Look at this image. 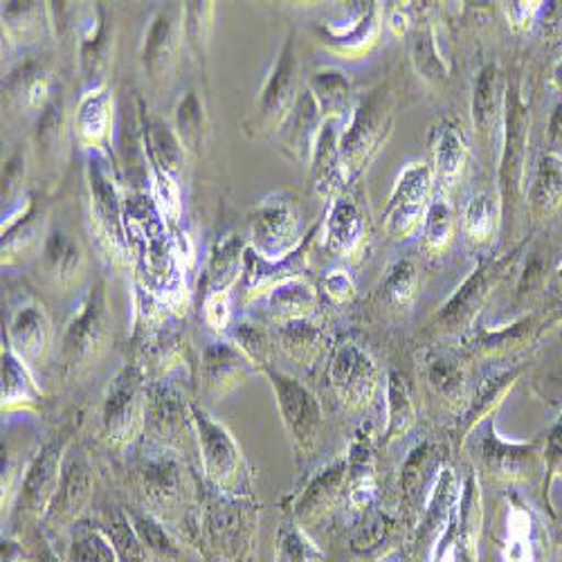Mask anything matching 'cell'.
<instances>
[{"mask_svg":"<svg viewBox=\"0 0 562 562\" xmlns=\"http://www.w3.org/2000/svg\"><path fill=\"white\" fill-rule=\"evenodd\" d=\"M392 128V102L383 90L371 92L353 111L347 133L340 137V165L345 178L358 173L379 151Z\"/></svg>","mask_w":562,"mask_h":562,"instance_id":"6da1fadb","label":"cell"},{"mask_svg":"<svg viewBox=\"0 0 562 562\" xmlns=\"http://www.w3.org/2000/svg\"><path fill=\"white\" fill-rule=\"evenodd\" d=\"M109 326L111 317L104 284H98L88 293L64 334V362L68 371H79L104 351L111 334Z\"/></svg>","mask_w":562,"mask_h":562,"instance_id":"7a4b0ae2","label":"cell"},{"mask_svg":"<svg viewBox=\"0 0 562 562\" xmlns=\"http://www.w3.org/2000/svg\"><path fill=\"white\" fill-rule=\"evenodd\" d=\"M432 192V171L424 162H409L396 178L387 210H385V232L387 237L401 241L412 237L420 221L426 218Z\"/></svg>","mask_w":562,"mask_h":562,"instance_id":"3957f363","label":"cell"},{"mask_svg":"<svg viewBox=\"0 0 562 562\" xmlns=\"http://www.w3.org/2000/svg\"><path fill=\"white\" fill-rule=\"evenodd\" d=\"M192 418L199 432L201 459L205 477L223 493H237L244 475V459L232 435L199 407H192Z\"/></svg>","mask_w":562,"mask_h":562,"instance_id":"277c9868","label":"cell"},{"mask_svg":"<svg viewBox=\"0 0 562 562\" xmlns=\"http://www.w3.org/2000/svg\"><path fill=\"white\" fill-rule=\"evenodd\" d=\"M529 139V106L522 102L520 90H513L506 98L504 117V149L499 162V192L504 205H515L522 196L525 165Z\"/></svg>","mask_w":562,"mask_h":562,"instance_id":"5b68a950","label":"cell"},{"mask_svg":"<svg viewBox=\"0 0 562 562\" xmlns=\"http://www.w3.org/2000/svg\"><path fill=\"white\" fill-rule=\"evenodd\" d=\"M263 371L268 373V379L272 383L277 407H279L281 420H284L289 437L300 450H308L315 443L322 426L319 403L302 383L286 376V373L268 369V367Z\"/></svg>","mask_w":562,"mask_h":562,"instance_id":"8992f818","label":"cell"},{"mask_svg":"<svg viewBox=\"0 0 562 562\" xmlns=\"http://www.w3.org/2000/svg\"><path fill=\"white\" fill-rule=\"evenodd\" d=\"M145 412V390L143 376H139L137 367H124L117 376L111 381V387L104 398V430L106 437L122 446L128 443L139 424H143Z\"/></svg>","mask_w":562,"mask_h":562,"instance_id":"52a82bcc","label":"cell"},{"mask_svg":"<svg viewBox=\"0 0 562 562\" xmlns=\"http://www.w3.org/2000/svg\"><path fill=\"white\" fill-rule=\"evenodd\" d=\"M329 379L338 398L351 409L367 407L379 390V369L358 345H345L336 351Z\"/></svg>","mask_w":562,"mask_h":562,"instance_id":"ba28073f","label":"cell"},{"mask_svg":"<svg viewBox=\"0 0 562 562\" xmlns=\"http://www.w3.org/2000/svg\"><path fill=\"white\" fill-rule=\"evenodd\" d=\"M255 250L268 261H281L293 255L297 244V216L289 201H263L252 218Z\"/></svg>","mask_w":562,"mask_h":562,"instance_id":"9c48e42d","label":"cell"},{"mask_svg":"<svg viewBox=\"0 0 562 562\" xmlns=\"http://www.w3.org/2000/svg\"><path fill=\"white\" fill-rule=\"evenodd\" d=\"M297 70L300 68H297V57H295V45L291 38L284 45V50H281L277 66L261 90V98L257 104L259 126H263V128L279 126L291 115V111L300 98V90H297L300 72Z\"/></svg>","mask_w":562,"mask_h":562,"instance_id":"30bf717a","label":"cell"},{"mask_svg":"<svg viewBox=\"0 0 562 562\" xmlns=\"http://www.w3.org/2000/svg\"><path fill=\"white\" fill-rule=\"evenodd\" d=\"M88 190H90V207L92 223L98 225L102 237L113 248H124V214L117 196L115 180L109 171V165L100 158L88 162Z\"/></svg>","mask_w":562,"mask_h":562,"instance_id":"8fae6325","label":"cell"},{"mask_svg":"<svg viewBox=\"0 0 562 562\" xmlns=\"http://www.w3.org/2000/svg\"><path fill=\"white\" fill-rule=\"evenodd\" d=\"M61 457L64 443H50L27 465L21 482V510L38 518L53 506L61 486Z\"/></svg>","mask_w":562,"mask_h":562,"instance_id":"7c38bea8","label":"cell"},{"mask_svg":"<svg viewBox=\"0 0 562 562\" xmlns=\"http://www.w3.org/2000/svg\"><path fill=\"white\" fill-rule=\"evenodd\" d=\"M502 277V263L482 266L473 277H468L459 291L446 302L439 313V324L448 331H461L473 322L477 311L484 306L488 293Z\"/></svg>","mask_w":562,"mask_h":562,"instance_id":"4fadbf2b","label":"cell"},{"mask_svg":"<svg viewBox=\"0 0 562 562\" xmlns=\"http://www.w3.org/2000/svg\"><path fill=\"white\" fill-rule=\"evenodd\" d=\"M8 338H10V349L25 364H38L50 349V340H53L50 319L38 304L30 302L19 311H14L10 319Z\"/></svg>","mask_w":562,"mask_h":562,"instance_id":"5bb4252c","label":"cell"},{"mask_svg":"<svg viewBox=\"0 0 562 562\" xmlns=\"http://www.w3.org/2000/svg\"><path fill=\"white\" fill-rule=\"evenodd\" d=\"M480 459L499 477L522 480L536 468L538 450L533 443H506L495 432H488L480 443Z\"/></svg>","mask_w":562,"mask_h":562,"instance_id":"9a60e30c","label":"cell"},{"mask_svg":"<svg viewBox=\"0 0 562 562\" xmlns=\"http://www.w3.org/2000/svg\"><path fill=\"white\" fill-rule=\"evenodd\" d=\"M250 360L227 342H214L207 345L203 351V379L205 387L210 394H225L237 383H241L248 371H250Z\"/></svg>","mask_w":562,"mask_h":562,"instance_id":"2e32d148","label":"cell"},{"mask_svg":"<svg viewBox=\"0 0 562 562\" xmlns=\"http://www.w3.org/2000/svg\"><path fill=\"white\" fill-rule=\"evenodd\" d=\"M459 506V486H457V475L450 471V468H443V471L435 480V488L428 497V508H426V518H424V529H420V540L426 542H439L446 531L452 527L454 515Z\"/></svg>","mask_w":562,"mask_h":562,"instance_id":"e0dca14e","label":"cell"},{"mask_svg":"<svg viewBox=\"0 0 562 562\" xmlns=\"http://www.w3.org/2000/svg\"><path fill=\"white\" fill-rule=\"evenodd\" d=\"M182 19H184V12L169 8L156 14V19L151 21L145 38V55H143L151 72H165L169 64L176 59L180 36L184 34V30H180Z\"/></svg>","mask_w":562,"mask_h":562,"instance_id":"ac0fdd59","label":"cell"},{"mask_svg":"<svg viewBox=\"0 0 562 562\" xmlns=\"http://www.w3.org/2000/svg\"><path fill=\"white\" fill-rule=\"evenodd\" d=\"M364 223L358 205L349 196H338L326 216V244L334 252L349 257L358 250Z\"/></svg>","mask_w":562,"mask_h":562,"instance_id":"d6986e66","label":"cell"},{"mask_svg":"<svg viewBox=\"0 0 562 562\" xmlns=\"http://www.w3.org/2000/svg\"><path fill=\"white\" fill-rule=\"evenodd\" d=\"M379 10L376 3H367L358 14L356 23L347 30L329 27L326 30V45L342 57H360L364 55L379 38Z\"/></svg>","mask_w":562,"mask_h":562,"instance_id":"ffe728a7","label":"cell"},{"mask_svg":"<svg viewBox=\"0 0 562 562\" xmlns=\"http://www.w3.org/2000/svg\"><path fill=\"white\" fill-rule=\"evenodd\" d=\"M345 180L340 165V137L334 124H324L313 151V182L315 190L322 196H329L338 190V184Z\"/></svg>","mask_w":562,"mask_h":562,"instance_id":"44dd1931","label":"cell"},{"mask_svg":"<svg viewBox=\"0 0 562 562\" xmlns=\"http://www.w3.org/2000/svg\"><path fill=\"white\" fill-rule=\"evenodd\" d=\"M315 304H317L315 289L300 277L274 286L268 295V311L272 319L279 324L308 319V315L315 311Z\"/></svg>","mask_w":562,"mask_h":562,"instance_id":"7402d4cb","label":"cell"},{"mask_svg":"<svg viewBox=\"0 0 562 562\" xmlns=\"http://www.w3.org/2000/svg\"><path fill=\"white\" fill-rule=\"evenodd\" d=\"M113 113V98L109 88L100 86L88 90L77 109V133L86 145L98 147L109 135Z\"/></svg>","mask_w":562,"mask_h":562,"instance_id":"603a6c76","label":"cell"},{"mask_svg":"<svg viewBox=\"0 0 562 562\" xmlns=\"http://www.w3.org/2000/svg\"><path fill=\"white\" fill-rule=\"evenodd\" d=\"M319 109L315 104V98L313 92L306 88L300 92L297 98V104L293 106L291 115L286 117V122L291 124L289 126V133H286V145L297 154V158L306 160L313 156L315 151V143L319 137Z\"/></svg>","mask_w":562,"mask_h":562,"instance_id":"cb8c5ba5","label":"cell"},{"mask_svg":"<svg viewBox=\"0 0 562 562\" xmlns=\"http://www.w3.org/2000/svg\"><path fill=\"white\" fill-rule=\"evenodd\" d=\"M432 158H435V173L439 182L443 184V190L459 180L465 167V143L459 133L457 126L452 124H441L435 131L432 139Z\"/></svg>","mask_w":562,"mask_h":562,"instance_id":"d4e9b609","label":"cell"},{"mask_svg":"<svg viewBox=\"0 0 562 562\" xmlns=\"http://www.w3.org/2000/svg\"><path fill=\"white\" fill-rule=\"evenodd\" d=\"M531 212L536 216H549L562 203V160L547 154L540 158L536 178L529 190Z\"/></svg>","mask_w":562,"mask_h":562,"instance_id":"484cf974","label":"cell"},{"mask_svg":"<svg viewBox=\"0 0 562 562\" xmlns=\"http://www.w3.org/2000/svg\"><path fill=\"white\" fill-rule=\"evenodd\" d=\"M246 259L244 239L237 234H229L212 252L210 259V293H227L234 281L239 279L241 266Z\"/></svg>","mask_w":562,"mask_h":562,"instance_id":"4316f807","label":"cell"},{"mask_svg":"<svg viewBox=\"0 0 562 562\" xmlns=\"http://www.w3.org/2000/svg\"><path fill=\"white\" fill-rule=\"evenodd\" d=\"M345 477H347V463L345 461H338L331 468H326V471L302 495V499L297 504L300 520H304V522L315 520L319 513L329 508L331 502L336 499V495L340 493V488L345 484Z\"/></svg>","mask_w":562,"mask_h":562,"instance_id":"83f0119b","label":"cell"},{"mask_svg":"<svg viewBox=\"0 0 562 562\" xmlns=\"http://www.w3.org/2000/svg\"><path fill=\"white\" fill-rule=\"evenodd\" d=\"M277 342L281 349L286 351L289 358H293L302 364H311L322 353L326 338L308 319H297V322H289V324L279 326Z\"/></svg>","mask_w":562,"mask_h":562,"instance_id":"f1b7e54d","label":"cell"},{"mask_svg":"<svg viewBox=\"0 0 562 562\" xmlns=\"http://www.w3.org/2000/svg\"><path fill=\"white\" fill-rule=\"evenodd\" d=\"M38 396L27 364L12 349L3 351V409L32 407Z\"/></svg>","mask_w":562,"mask_h":562,"instance_id":"f546056e","label":"cell"},{"mask_svg":"<svg viewBox=\"0 0 562 562\" xmlns=\"http://www.w3.org/2000/svg\"><path fill=\"white\" fill-rule=\"evenodd\" d=\"M499 75L495 66H486L477 79H475V88H473V104H471V113H473V124L477 128V133L486 135L491 133V128L495 126V117L499 111Z\"/></svg>","mask_w":562,"mask_h":562,"instance_id":"4dcf8cb0","label":"cell"},{"mask_svg":"<svg viewBox=\"0 0 562 562\" xmlns=\"http://www.w3.org/2000/svg\"><path fill=\"white\" fill-rule=\"evenodd\" d=\"M308 90L313 92L315 104L322 117H342L349 109V81L334 70L317 72L311 79Z\"/></svg>","mask_w":562,"mask_h":562,"instance_id":"1f68e13d","label":"cell"},{"mask_svg":"<svg viewBox=\"0 0 562 562\" xmlns=\"http://www.w3.org/2000/svg\"><path fill=\"white\" fill-rule=\"evenodd\" d=\"M480 525H482V497H480V484L475 477L465 482L461 495H459V506L454 515V527H457V538L459 542L473 551L477 536H480Z\"/></svg>","mask_w":562,"mask_h":562,"instance_id":"d6a6232c","label":"cell"},{"mask_svg":"<svg viewBox=\"0 0 562 562\" xmlns=\"http://www.w3.org/2000/svg\"><path fill=\"white\" fill-rule=\"evenodd\" d=\"M533 520L529 510L522 506H513L508 513V538L504 549L506 562H533Z\"/></svg>","mask_w":562,"mask_h":562,"instance_id":"836d02e7","label":"cell"},{"mask_svg":"<svg viewBox=\"0 0 562 562\" xmlns=\"http://www.w3.org/2000/svg\"><path fill=\"white\" fill-rule=\"evenodd\" d=\"M499 223V205L491 194H477L471 199L463 214V232L468 239L477 244L488 241Z\"/></svg>","mask_w":562,"mask_h":562,"instance_id":"e575fe53","label":"cell"},{"mask_svg":"<svg viewBox=\"0 0 562 562\" xmlns=\"http://www.w3.org/2000/svg\"><path fill=\"white\" fill-rule=\"evenodd\" d=\"M90 495V475L88 468L81 461H72L68 473L59 486V493L53 502V515H61V518H68L75 510H81Z\"/></svg>","mask_w":562,"mask_h":562,"instance_id":"d590c367","label":"cell"},{"mask_svg":"<svg viewBox=\"0 0 562 562\" xmlns=\"http://www.w3.org/2000/svg\"><path fill=\"white\" fill-rule=\"evenodd\" d=\"M81 263H83V257L77 244L64 237L61 232H55L48 239V244H45V266H48L50 274L59 279L61 284H68V281H72L79 274Z\"/></svg>","mask_w":562,"mask_h":562,"instance_id":"8d00e7d4","label":"cell"},{"mask_svg":"<svg viewBox=\"0 0 562 562\" xmlns=\"http://www.w3.org/2000/svg\"><path fill=\"white\" fill-rule=\"evenodd\" d=\"M387 439H398L414 424V405L409 398V390L396 371H390L387 379Z\"/></svg>","mask_w":562,"mask_h":562,"instance_id":"74e56055","label":"cell"},{"mask_svg":"<svg viewBox=\"0 0 562 562\" xmlns=\"http://www.w3.org/2000/svg\"><path fill=\"white\" fill-rule=\"evenodd\" d=\"M452 229H454V210L450 205V201L446 199L443 192H439L426 212L424 218V239L426 246L435 252L443 250L450 244L452 237Z\"/></svg>","mask_w":562,"mask_h":562,"instance_id":"f35d334b","label":"cell"},{"mask_svg":"<svg viewBox=\"0 0 562 562\" xmlns=\"http://www.w3.org/2000/svg\"><path fill=\"white\" fill-rule=\"evenodd\" d=\"M426 371H428V383L435 387L437 394H441L448 401L461 398L465 390V371L454 358L439 353L426 362Z\"/></svg>","mask_w":562,"mask_h":562,"instance_id":"ab89813d","label":"cell"},{"mask_svg":"<svg viewBox=\"0 0 562 562\" xmlns=\"http://www.w3.org/2000/svg\"><path fill=\"white\" fill-rule=\"evenodd\" d=\"M246 520L244 515L232 510L229 506L227 508H214L210 513V520H207V529H210V536H212V542L214 547H223V553H232L237 551L246 538Z\"/></svg>","mask_w":562,"mask_h":562,"instance_id":"60d3db41","label":"cell"},{"mask_svg":"<svg viewBox=\"0 0 562 562\" xmlns=\"http://www.w3.org/2000/svg\"><path fill=\"white\" fill-rule=\"evenodd\" d=\"M232 340L234 347H237L255 367H268V360L272 356V340L268 331L259 324L252 322H239L232 326Z\"/></svg>","mask_w":562,"mask_h":562,"instance_id":"b9f144b4","label":"cell"},{"mask_svg":"<svg viewBox=\"0 0 562 562\" xmlns=\"http://www.w3.org/2000/svg\"><path fill=\"white\" fill-rule=\"evenodd\" d=\"M147 145L151 149L156 169L167 171V173H176L180 169L182 162V143L171 133V128H167L162 122H154L149 126L147 133Z\"/></svg>","mask_w":562,"mask_h":562,"instance_id":"7bdbcfd3","label":"cell"},{"mask_svg":"<svg viewBox=\"0 0 562 562\" xmlns=\"http://www.w3.org/2000/svg\"><path fill=\"white\" fill-rule=\"evenodd\" d=\"M70 562H117V553L104 531L83 527L72 538Z\"/></svg>","mask_w":562,"mask_h":562,"instance_id":"ee69618b","label":"cell"},{"mask_svg":"<svg viewBox=\"0 0 562 562\" xmlns=\"http://www.w3.org/2000/svg\"><path fill=\"white\" fill-rule=\"evenodd\" d=\"M412 55H414L416 70L424 75L426 79H430V81L446 79L448 68L443 66V61L439 57L437 41H435V34H432L430 27H424V30L416 32L414 43H412Z\"/></svg>","mask_w":562,"mask_h":562,"instance_id":"f6af8a7d","label":"cell"},{"mask_svg":"<svg viewBox=\"0 0 562 562\" xmlns=\"http://www.w3.org/2000/svg\"><path fill=\"white\" fill-rule=\"evenodd\" d=\"M131 527H133L135 536L139 538V542H143L151 562H156V560H169L171 562L173 560L176 549H173L169 536L165 533V529L158 522L147 518V515H133Z\"/></svg>","mask_w":562,"mask_h":562,"instance_id":"bcb514c9","label":"cell"},{"mask_svg":"<svg viewBox=\"0 0 562 562\" xmlns=\"http://www.w3.org/2000/svg\"><path fill=\"white\" fill-rule=\"evenodd\" d=\"M513 381H515V373H499V376L484 381L477 390V398L473 401L471 414H468V424H477V420L486 418L488 412L502 403V398L510 390Z\"/></svg>","mask_w":562,"mask_h":562,"instance_id":"7dc6e473","label":"cell"},{"mask_svg":"<svg viewBox=\"0 0 562 562\" xmlns=\"http://www.w3.org/2000/svg\"><path fill=\"white\" fill-rule=\"evenodd\" d=\"M154 205L165 223L180 218V190L171 173L156 169L154 173Z\"/></svg>","mask_w":562,"mask_h":562,"instance_id":"c3c4849f","label":"cell"},{"mask_svg":"<svg viewBox=\"0 0 562 562\" xmlns=\"http://www.w3.org/2000/svg\"><path fill=\"white\" fill-rule=\"evenodd\" d=\"M3 21L10 34L19 38H32L41 30V8L38 3H5Z\"/></svg>","mask_w":562,"mask_h":562,"instance_id":"681fc988","label":"cell"},{"mask_svg":"<svg viewBox=\"0 0 562 562\" xmlns=\"http://www.w3.org/2000/svg\"><path fill=\"white\" fill-rule=\"evenodd\" d=\"M416 284H418V274L412 261H396L392 266V270L387 272L385 279V293L394 304H407L414 293H416Z\"/></svg>","mask_w":562,"mask_h":562,"instance_id":"f907efd6","label":"cell"},{"mask_svg":"<svg viewBox=\"0 0 562 562\" xmlns=\"http://www.w3.org/2000/svg\"><path fill=\"white\" fill-rule=\"evenodd\" d=\"M117 553V562H151L143 542L135 536L133 527H128L124 520H117L111 525L109 531H104Z\"/></svg>","mask_w":562,"mask_h":562,"instance_id":"816d5d0a","label":"cell"},{"mask_svg":"<svg viewBox=\"0 0 562 562\" xmlns=\"http://www.w3.org/2000/svg\"><path fill=\"white\" fill-rule=\"evenodd\" d=\"M178 133L182 147H194L203 133V109L194 92L187 95L178 106Z\"/></svg>","mask_w":562,"mask_h":562,"instance_id":"f5cc1de1","label":"cell"},{"mask_svg":"<svg viewBox=\"0 0 562 562\" xmlns=\"http://www.w3.org/2000/svg\"><path fill=\"white\" fill-rule=\"evenodd\" d=\"M147 493L156 502H169L178 493V471L171 461H156L147 471Z\"/></svg>","mask_w":562,"mask_h":562,"instance_id":"db71d44e","label":"cell"},{"mask_svg":"<svg viewBox=\"0 0 562 562\" xmlns=\"http://www.w3.org/2000/svg\"><path fill=\"white\" fill-rule=\"evenodd\" d=\"M432 461V452L428 450V446H420L407 461L405 471H403V488L407 491V495L418 493L416 488L426 486V471L430 468Z\"/></svg>","mask_w":562,"mask_h":562,"instance_id":"11a10c76","label":"cell"},{"mask_svg":"<svg viewBox=\"0 0 562 562\" xmlns=\"http://www.w3.org/2000/svg\"><path fill=\"white\" fill-rule=\"evenodd\" d=\"M279 560L281 562H319L315 549L297 531H286L279 540Z\"/></svg>","mask_w":562,"mask_h":562,"instance_id":"9f6ffc18","label":"cell"},{"mask_svg":"<svg viewBox=\"0 0 562 562\" xmlns=\"http://www.w3.org/2000/svg\"><path fill=\"white\" fill-rule=\"evenodd\" d=\"M205 319L216 334L227 329V324H229V295L227 293H207Z\"/></svg>","mask_w":562,"mask_h":562,"instance_id":"6f0895ef","label":"cell"},{"mask_svg":"<svg viewBox=\"0 0 562 562\" xmlns=\"http://www.w3.org/2000/svg\"><path fill=\"white\" fill-rule=\"evenodd\" d=\"M324 291H326V295H329L338 304L349 302L353 297V293H356L351 277L347 272H342V270H336V272H331L329 277L324 279Z\"/></svg>","mask_w":562,"mask_h":562,"instance_id":"680465c9","label":"cell"},{"mask_svg":"<svg viewBox=\"0 0 562 562\" xmlns=\"http://www.w3.org/2000/svg\"><path fill=\"white\" fill-rule=\"evenodd\" d=\"M538 10H540V3H508L506 19L513 30H527L533 23Z\"/></svg>","mask_w":562,"mask_h":562,"instance_id":"91938a15","label":"cell"},{"mask_svg":"<svg viewBox=\"0 0 562 562\" xmlns=\"http://www.w3.org/2000/svg\"><path fill=\"white\" fill-rule=\"evenodd\" d=\"M549 147H551V156L562 160V104L553 109V115L549 122Z\"/></svg>","mask_w":562,"mask_h":562,"instance_id":"94428289","label":"cell"},{"mask_svg":"<svg viewBox=\"0 0 562 562\" xmlns=\"http://www.w3.org/2000/svg\"><path fill=\"white\" fill-rule=\"evenodd\" d=\"M373 495H376V486H373V480H371V477H360V480L356 482V486L351 488L349 499H351V504H353L356 508H364V506L371 504Z\"/></svg>","mask_w":562,"mask_h":562,"instance_id":"6125c7cd","label":"cell"},{"mask_svg":"<svg viewBox=\"0 0 562 562\" xmlns=\"http://www.w3.org/2000/svg\"><path fill=\"white\" fill-rule=\"evenodd\" d=\"M45 98H48V81H45L43 77H38L27 88V102H30V106L38 109L45 102Z\"/></svg>","mask_w":562,"mask_h":562,"instance_id":"be15d7a7","label":"cell"},{"mask_svg":"<svg viewBox=\"0 0 562 562\" xmlns=\"http://www.w3.org/2000/svg\"><path fill=\"white\" fill-rule=\"evenodd\" d=\"M390 25H392V30H394V34H396V36L405 34V32H407V27H409L407 16H405L403 12H394V14H392V19H390Z\"/></svg>","mask_w":562,"mask_h":562,"instance_id":"e7e4bbea","label":"cell"},{"mask_svg":"<svg viewBox=\"0 0 562 562\" xmlns=\"http://www.w3.org/2000/svg\"><path fill=\"white\" fill-rule=\"evenodd\" d=\"M551 83H553V88L560 92L562 95V59L553 66V72H551Z\"/></svg>","mask_w":562,"mask_h":562,"instance_id":"03108f58","label":"cell"},{"mask_svg":"<svg viewBox=\"0 0 562 562\" xmlns=\"http://www.w3.org/2000/svg\"><path fill=\"white\" fill-rule=\"evenodd\" d=\"M555 274H558V279H560V281H562V263H560V266H558V270H555Z\"/></svg>","mask_w":562,"mask_h":562,"instance_id":"003e7915","label":"cell"}]
</instances>
